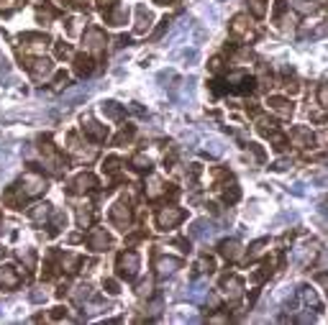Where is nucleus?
<instances>
[{"label": "nucleus", "instance_id": "7ed1b4c3", "mask_svg": "<svg viewBox=\"0 0 328 325\" xmlns=\"http://www.w3.org/2000/svg\"><path fill=\"white\" fill-rule=\"evenodd\" d=\"M111 220H113L116 228H121V230H126V228L131 226V208H128L123 200L113 205V210H111Z\"/></svg>", "mask_w": 328, "mask_h": 325}, {"label": "nucleus", "instance_id": "c85d7f7f", "mask_svg": "<svg viewBox=\"0 0 328 325\" xmlns=\"http://www.w3.org/2000/svg\"><path fill=\"white\" fill-rule=\"evenodd\" d=\"M149 290H151V282H141V284H139V297L149 294Z\"/></svg>", "mask_w": 328, "mask_h": 325}, {"label": "nucleus", "instance_id": "4468645a", "mask_svg": "<svg viewBox=\"0 0 328 325\" xmlns=\"http://www.w3.org/2000/svg\"><path fill=\"white\" fill-rule=\"evenodd\" d=\"M290 3H292V8L297 13H315L318 10V6L313 3V0H290Z\"/></svg>", "mask_w": 328, "mask_h": 325}, {"label": "nucleus", "instance_id": "412c9836", "mask_svg": "<svg viewBox=\"0 0 328 325\" xmlns=\"http://www.w3.org/2000/svg\"><path fill=\"white\" fill-rule=\"evenodd\" d=\"M249 8H251V13L256 18H261L264 16V0H249Z\"/></svg>", "mask_w": 328, "mask_h": 325}, {"label": "nucleus", "instance_id": "b1692460", "mask_svg": "<svg viewBox=\"0 0 328 325\" xmlns=\"http://www.w3.org/2000/svg\"><path fill=\"white\" fill-rule=\"evenodd\" d=\"M131 136H134V128H131V126H128V128H123V131L118 134V138H116V144H123V141H128Z\"/></svg>", "mask_w": 328, "mask_h": 325}, {"label": "nucleus", "instance_id": "dca6fc26", "mask_svg": "<svg viewBox=\"0 0 328 325\" xmlns=\"http://www.w3.org/2000/svg\"><path fill=\"white\" fill-rule=\"evenodd\" d=\"M238 194H241V192H238V184H236V182L226 184V190H223V198H226L228 202H236V200H238Z\"/></svg>", "mask_w": 328, "mask_h": 325}, {"label": "nucleus", "instance_id": "1a4fd4ad", "mask_svg": "<svg viewBox=\"0 0 328 325\" xmlns=\"http://www.w3.org/2000/svg\"><path fill=\"white\" fill-rule=\"evenodd\" d=\"M85 134L90 136V138H95V141H103L105 138V128L100 123H95V120H87L85 123Z\"/></svg>", "mask_w": 328, "mask_h": 325}, {"label": "nucleus", "instance_id": "473e14b6", "mask_svg": "<svg viewBox=\"0 0 328 325\" xmlns=\"http://www.w3.org/2000/svg\"><path fill=\"white\" fill-rule=\"evenodd\" d=\"M31 300H34V302H41V300H47V294H44V292H34Z\"/></svg>", "mask_w": 328, "mask_h": 325}, {"label": "nucleus", "instance_id": "f3484780", "mask_svg": "<svg viewBox=\"0 0 328 325\" xmlns=\"http://www.w3.org/2000/svg\"><path fill=\"white\" fill-rule=\"evenodd\" d=\"M231 31H233V34H244V31H246V16H244V13L233 18V24H231Z\"/></svg>", "mask_w": 328, "mask_h": 325}, {"label": "nucleus", "instance_id": "39448f33", "mask_svg": "<svg viewBox=\"0 0 328 325\" xmlns=\"http://www.w3.org/2000/svg\"><path fill=\"white\" fill-rule=\"evenodd\" d=\"M103 113L111 118V120H121V118L126 116V108L118 105L116 100H105V102H103Z\"/></svg>", "mask_w": 328, "mask_h": 325}, {"label": "nucleus", "instance_id": "f8f14e48", "mask_svg": "<svg viewBox=\"0 0 328 325\" xmlns=\"http://www.w3.org/2000/svg\"><path fill=\"white\" fill-rule=\"evenodd\" d=\"M315 138H313V134L308 131V128H297L295 131V144L300 146V148H305V146H310Z\"/></svg>", "mask_w": 328, "mask_h": 325}, {"label": "nucleus", "instance_id": "9b49d317", "mask_svg": "<svg viewBox=\"0 0 328 325\" xmlns=\"http://www.w3.org/2000/svg\"><path fill=\"white\" fill-rule=\"evenodd\" d=\"M221 254L226 258H238V256H241V246H238L236 241H223L221 244Z\"/></svg>", "mask_w": 328, "mask_h": 325}, {"label": "nucleus", "instance_id": "9d476101", "mask_svg": "<svg viewBox=\"0 0 328 325\" xmlns=\"http://www.w3.org/2000/svg\"><path fill=\"white\" fill-rule=\"evenodd\" d=\"M300 300L305 302V305H313L315 310H320V300H318L315 290H310V287H300Z\"/></svg>", "mask_w": 328, "mask_h": 325}, {"label": "nucleus", "instance_id": "bb28decb", "mask_svg": "<svg viewBox=\"0 0 328 325\" xmlns=\"http://www.w3.org/2000/svg\"><path fill=\"white\" fill-rule=\"evenodd\" d=\"M210 269H213L210 258H200V262H198V272H210Z\"/></svg>", "mask_w": 328, "mask_h": 325}, {"label": "nucleus", "instance_id": "a878e982", "mask_svg": "<svg viewBox=\"0 0 328 325\" xmlns=\"http://www.w3.org/2000/svg\"><path fill=\"white\" fill-rule=\"evenodd\" d=\"M169 24H172V20H169V18H164V20H159V28L154 31V38H159V36H162V34H164V31L169 28Z\"/></svg>", "mask_w": 328, "mask_h": 325}, {"label": "nucleus", "instance_id": "4be33fe9", "mask_svg": "<svg viewBox=\"0 0 328 325\" xmlns=\"http://www.w3.org/2000/svg\"><path fill=\"white\" fill-rule=\"evenodd\" d=\"M318 105L328 110V84H320L318 88Z\"/></svg>", "mask_w": 328, "mask_h": 325}, {"label": "nucleus", "instance_id": "393cba45", "mask_svg": "<svg viewBox=\"0 0 328 325\" xmlns=\"http://www.w3.org/2000/svg\"><path fill=\"white\" fill-rule=\"evenodd\" d=\"M134 166L136 169H149V159L144 154H139V156H134Z\"/></svg>", "mask_w": 328, "mask_h": 325}, {"label": "nucleus", "instance_id": "a211bd4d", "mask_svg": "<svg viewBox=\"0 0 328 325\" xmlns=\"http://www.w3.org/2000/svg\"><path fill=\"white\" fill-rule=\"evenodd\" d=\"M34 64H36L34 70H36V74H39V77H41V74L47 77V74L52 72V62H47V59H39V62H34Z\"/></svg>", "mask_w": 328, "mask_h": 325}, {"label": "nucleus", "instance_id": "2f4dec72", "mask_svg": "<svg viewBox=\"0 0 328 325\" xmlns=\"http://www.w3.org/2000/svg\"><path fill=\"white\" fill-rule=\"evenodd\" d=\"M105 290L111 292V294H116V292H118V284H116L113 279H108V282H105Z\"/></svg>", "mask_w": 328, "mask_h": 325}, {"label": "nucleus", "instance_id": "2eb2a0df", "mask_svg": "<svg viewBox=\"0 0 328 325\" xmlns=\"http://www.w3.org/2000/svg\"><path fill=\"white\" fill-rule=\"evenodd\" d=\"M93 72V62L87 56H77V74H90Z\"/></svg>", "mask_w": 328, "mask_h": 325}, {"label": "nucleus", "instance_id": "6e6552de", "mask_svg": "<svg viewBox=\"0 0 328 325\" xmlns=\"http://www.w3.org/2000/svg\"><path fill=\"white\" fill-rule=\"evenodd\" d=\"M223 287H226V294L231 300H236L238 294H241V279H236V276H226L223 279Z\"/></svg>", "mask_w": 328, "mask_h": 325}, {"label": "nucleus", "instance_id": "6ab92c4d", "mask_svg": "<svg viewBox=\"0 0 328 325\" xmlns=\"http://www.w3.org/2000/svg\"><path fill=\"white\" fill-rule=\"evenodd\" d=\"M75 184H77V190H80V192H82V190H90V187H93V184H95V180H93V177H90V174H80V177H77V182H75Z\"/></svg>", "mask_w": 328, "mask_h": 325}, {"label": "nucleus", "instance_id": "ddd939ff", "mask_svg": "<svg viewBox=\"0 0 328 325\" xmlns=\"http://www.w3.org/2000/svg\"><path fill=\"white\" fill-rule=\"evenodd\" d=\"M157 269H159V274H172L174 269H180V258H159Z\"/></svg>", "mask_w": 328, "mask_h": 325}, {"label": "nucleus", "instance_id": "5701e85b", "mask_svg": "<svg viewBox=\"0 0 328 325\" xmlns=\"http://www.w3.org/2000/svg\"><path fill=\"white\" fill-rule=\"evenodd\" d=\"M118 164H121V159H108L103 169L108 172V174H113V172H118Z\"/></svg>", "mask_w": 328, "mask_h": 325}, {"label": "nucleus", "instance_id": "f257e3e1", "mask_svg": "<svg viewBox=\"0 0 328 325\" xmlns=\"http://www.w3.org/2000/svg\"><path fill=\"white\" fill-rule=\"evenodd\" d=\"M136 269H139V256H136L134 251L121 254V258H118V276L134 279V276H136Z\"/></svg>", "mask_w": 328, "mask_h": 325}, {"label": "nucleus", "instance_id": "cd10ccee", "mask_svg": "<svg viewBox=\"0 0 328 325\" xmlns=\"http://www.w3.org/2000/svg\"><path fill=\"white\" fill-rule=\"evenodd\" d=\"M264 246H267V241H256V244L251 246V258H254V256H259V254H261V248H264Z\"/></svg>", "mask_w": 328, "mask_h": 325}, {"label": "nucleus", "instance_id": "72a5a7b5", "mask_svg": "<svg viewBox=\"0 0 328 325\" xmlns=\"http://www.w3.org/2000/svg\"><path fill=\"white\" fill-rule=\"evenodd\" d=\"M315 248H318V244H313V248H310V254H315ZM305 254V258H302V264H308V251H302Z\"/></svg>", "mask_w": 328, "mask_h": 325}, {"label": "nucleus", "instance_id": "423d86ee", "mask_svg": "<svg viewBox=\"0 0 328 325\" xmlns=\"http://www.w3.org/2000/svg\"><path fill=\"white\" fill-rule=\"evenodd\" d=\"M108 246H111V236H108L105 230H95L93 238H90V248H95V251H108Z\"/></svg>", "mask_w": 328, "mask_h": 325}, {"label": "nucleus", "instance_id": "20e7f679", "mask_svg": "<svg viewBox=\"0 0 328 325\" xmlns=\"http://www.w3.org/2000/svg\"><path fill=\"white\" fill-rule=\"evenodd\" d=\"M269 108L274 113H279L282 118H290L292 116V102L285 98H269Z\"/></svg>", "mask_w": 328, "mask_h": 325}, {"label": "nucleus", "instance_id": "7c9ffc66", "mask_svg": "<svg viewBox=\"0 0 328 325\" xmlns=\"http://www.w3.org/2000/svg\"><path fill=\"white\" fill-rule=\"evenodd\" d=\"M77 218H80V226H87V223H90V212L80 210V215H77Z\"/></svg>", "mask_w": 328, "mask_h": 325}, {"label": "nucleus", "instance_id": "f03ea898", "mask_svg": "<svg viewBox=\"0 0 328 325\" xmlns=\"http://www.w3.org/2000/svg\"><path fill=\"white\" fill-rule=\"evenodd\" d=\"M182 218H185V212L180 208H162L159 215H157V223H159V228L167 230V228H174Z\"/></svg>", "mask_w": 328, "mask_h": 325}, {"label": "nucleus", "instance_id": "0eeeda50", "mask_svg": "<svg viewBox=\"0 0 328 325\" xmlns=\"http://www.w3.org/2000/svg\"><path fill=\"white\" fill-rule=\"evenodd\" d=\"M136 16H139V20H136V34H144V31L151 26V13H149L144 6H139V8H136Z\"/></svg>", "mask_w": 328, "mask_h": 325}, {"label": "nucleus", "instance_id": "c756f323", "mask_svg": "<svg viewBox=\"0 0 328 325\" xmlns=\"http://www.w3.org/2000/svg\"><path fill=\"white\" fill-rule=\"evenodd\" d=\"M57 54H59V56H70V54H72V49H70L67 44H64V46L59 44V46H57Z\"/></svg>", "mask_w": 328, "mask_h": 325}, {"label": "nucleus", "instance_id": "aec40b11", "mask_svg": "<svg viewBox=\"0 0 328 325\" xmlns=\"http://www.w3.org/2000/svg\"><path fill=\"white\" fill-rule=\"evenodd\" d=\"M159 190H162V182H159L157 177H151V180H149V190H146V198H157Z\"/></svg>", "mask_w": 328, "mask_h": 325}]
</instances>
